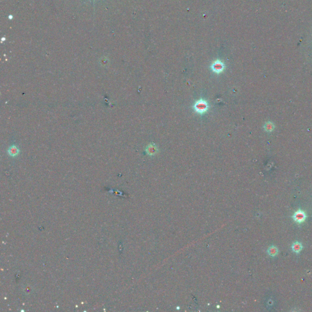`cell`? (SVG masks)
Listing matches in <instances>:
<instances>
[{
  "mask_svg": "<svg viewBox=\"0 0 312 312\" xmlns=\"http://www.w3.org/2000/svg\"><path fill=\"white\" fill-rule=\"evenodd\" d=\"M278 249L275 246H271L268 249V254L271 257H275L278 254Z\"/></svg>",
  "mask_w": 312,
  "mask_h": 312,
  "instance_id": "cell-7",
  "label": "cell"
},
{
  "mask_svg": "<svg viewBox=\"0 0 312 312\" xmlns=\"http://www.w3.org/2000/svg\"><path fill=\"white\" fill-rule=\"evenodd\" d=\"M293 218L295 221L299 223H301L304 221V220L306 218V215L304 211L299 210L294 214Z\"/></svg>",
  "mask_w": 312,
  "mask_h": 312,
  "instance_id": "cell-3",
  "label": "cell"
},
{
  "mask_svg": "<svg viewBox=\"0 0 312 312\" xmlns=\"http://www.w3.org/2000/svg\"><path fill=\"white\" fill-rule=\"evenodd\" d=\"M211 68L213 72L218 74L223 71L225 68V66L224 64L221 61L216 60L212 63Z\"/></svg>",
  "mask_w": 312,
  "mask_h": 312,
  "instance_id": "cell-2",
  "label": "cell"
},
{
  "mask_svg": "<svg viewBox=\"0 0 312 312\" xmlns=\"http://www.w3.org/2000/svg\"><path fill=\"white\" fill-rule=\"evenodd\" d=\"M265 130H266V131H272L273 129H274V127H272V124H271L270 123H268V124H265Z\"/></svg>",
  "mask_w": 312,
  "mask_h": 312,
  "instance_id": "cell-8",
  "label": "cell"
},
{
  "mask_svg": "<svg viewBox=\"0 0 312 312\" xmlns=\"http://www.w3.org/2000/svg\"><path fill=\"white\" fill-rule=\"evenodd\" d=\"M19 149L15 145H12L11 146L9 149H8V153L10 156L12 157H15V156L18 155L19 154Z\"/></svg>",
  "mask_w": 312,
  "mask_h": 312,
  "instance_id": "cell-5",
  "label": "cell"
},
{
  "mask_svg": "<svg viewBox=\"0 0 312 312\" xmlns=\"http://www.w3.org/2000/svg\"><path fill=\"white\" fill-rule=\"evenodd\" d=\"M146 152L149 155H154L158 152V148L155 144H150L146 148Z\"/></svg>",
  "mask_w": 312,
  "mask_h": 312,
  "instance_id": "cell-4",
  "label": "cell"
},
{
  "mask_svg": "<svg viewBox=\"0 0 312 312\" xmlns=\"http://www.w3.org/2000/svg\"><path fill=\"white\" fill-rule=\"evenodd\" d=\"M302 248H303V246L302 244L298 241L294 243L292 245V250L294 252L297 253V254L299 253L301 251V250L302 249Z\"/></svg>",
  "mask_w": 312,
  "mask_h": 312,
  "instance_id": "cell-6",
  "label": "cell"
},
{
  "mask_svg": "<svg viewBox=\"0 0 312 312\" xmlns=\"http://www.w3.org/2000/svg\"><path fill=\"white\" fill-rule=\"evenodd\" d=\"M193 107L194 110L197 113L199 114H204L206 113L208 109H209V106L207 101L204 99H200L195 102Z\"/></svg>",
  "mask_w": 312,
  "mask_h": 312,
  "instance_id": "cell-1",
  "label": "cell"
}]
</instances>
